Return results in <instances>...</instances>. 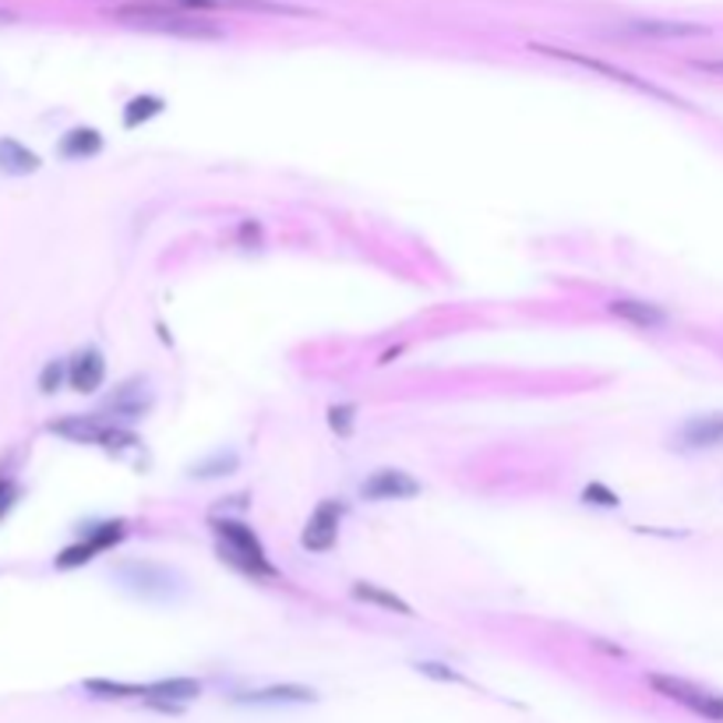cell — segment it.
<instances>
[{
  "label": "cell",
  "mask_w": 723,
  "mask_h": 723,
  "mask_svg": "<svg viewBox=\"0 0 723 723\" xmlns=\"http://www.w3.org/2000/svg\"><path fill=\"white\" fill-rule=\"evenodd\" d=\"M113 18L131 29L145 32H163V35H180V40H223L226 29L208 22L205 14L187 11L169 4V0H131V4L113 8Z\"/></svg>",
  "instance_id": "cell-1"
},
{
  "label": "cell",
  "mask_w": 723,
  "mask_h": 723,
  "mask_svg": "<svg viewBox=\"0 0 723 723\" xmlns=\"http://www.w3.org/2000/svg\"><path fill=\"white\" fill-rule=\"evenodd\" d=\"M213 533H216V555L226 565H234L237 572L251 579H279V568L265 555V547L251 526H244L237 519H213Z\"/></svg>",
  "instance_id": "cell-2"
},
{
  "label": "cell",
  "mask_w": 723,
  "mask_h": 723,
  "mask_svg": "<svg viewBox=\"0 0 723 723\" xmlns=\"http://www.w3.org/2000/svg\"><path fill=\"white\" fill-rule=\"evenodd\" d=\"M645 684H650L657 695L678 702V706H684L689 713H695L702 720H713V723H723V695L702 689V684L674 678V674H650V678H645Z\"/></svg>",
  "instance_id": "cell-3"
},
{
  "label": "cell",
  "mask_w": 723,
  "mask_h": 723,
  "mask_svg": "<svg viewBox=\"0 0 723 723\" xmlns=\"http://www.w3.org/2000/svg\"><path fill=\"white\" fill-rule=\"evenodd\" d=\"M50 434L68 437L74 445H103V448H131L138 437L131 431H121L117 424H106L100 416H61L50 424Z\"/></svg>",
  "instance_id": "cell-4"
},
{
  "label": "cell",
  "mask_w": 723,
  "mask_h": 723,
  "mask_svg": "<svg viewBox=\"0 0 723 723\" xmlns=\"http://www.w3.org/2000/svg\"><path fill=\"white\" fill-rule=\"evenodd\" d=\"M124 533H127V523H124V519L92 526V529L85 533V540L71 544V547L61 550V555H56V568H79V565L92 561V558L100 555V550H106V547H113V544H121Z\"/></svg>",
  "instance_id": "cell-5"
},
{
  "label": "cell",
  "mask_w": 723,
  "mask_h": 723,
  "mask_svg": "<svg viewBox=\"0 0 723 723\" xmlns=\"http://www.w3.org/2000/svg\"><path fill=\"white\" fill-rule=\"evenodd\" d=\"M342 502L339 498H326L318 508H314V516L308 519V526H303L300 533V547L303 550H314V555H321V550H332L335 540H339V519H342Z\"/></svg>",
  "instance_id": "cell-6"
},
{
  "label": "cell",
  "mask_w": 723,
  "mask_h": 723,
  "mask_svg": "<svg viewBox=\"0 0 723 723\" xmlns=\"http://www.w3.org/2000/svg\"><path fill=\"white\" fill-rule=\"evenodd\" d=\"M674 448L681 452H713L723 448V413H699L689 416L674 431Z\"/></svg>",
  "instance_id": "cell-7"
},
{
  "label": "cell",
  "mask_w": 723,
  "mask_h": 723,
  "mask_svg": "<svg viewBox=\"0 0 723 723\" xmlns=\"http://www.w3.org/2000/svg\"><path fill=\"white\" fill-rule=\"evenodd\" d=\"M618 32L636 35V40H699V35H710L706 25L674 22V18H628Z\"/></svg>",
  "instance_id": "cell-8"
},
{
  "label": "cell",
  "mask_w": 723,
  "mask_h": 723,
  "mask_svg": "<svg viewBox=\"0 0 723 723\" xmlns=\"http://www.w3.org/2000/svg\"><path fill=\"white\" fill-rule=\"evenodd\" d=\"M416 494H421V484L403 469H374L371 477L360 484V498H368V502H406V498H416Z\"/></svg>",
  "instance_id": "cell-9"
},
{
  "label": "cell",
  "mask_w": 723,
  "mask_h": 723,
  "mask_svg": "<svg viewBox=\"0 0 723 723\" xmlns=\"http://www.w3.org/2000/svg\"><path fill=\"white\" fill-rule=\"evenodd\" d=\"M169 4L198 11V14H205V11H251V14H290V18L308 14L303 8L279 4V0H169Z\"/></svg>",
  "instance_id": "cell-10"
},
{
  "label": "cell",
  "mask_w": 723,
  "mask_h": 723,
  "mask_svg": "<svg viewBox=\"0 0 723 723\" xmlns=\"http://www.w3.org/2000/svg\"><path fill=\"white\" fill-rule=\"evenodd\" d=\"M106 378V360L96 347H85L68 360V385L82 395H92L96 389H103Z\"/></svg>",
  "instance_id": "cell-11"
},
{
  "label": "cell",
  "mask_w": 723,
  "mask_h": 723,
  "mask_svg": "<svg viewBox=\"0 0 723 723\" xmlns=\"http://www.w3.org/2000/svg\"><path fill=\"white\" fill-rule=\"evenodd\" d=\"M533 50H537V53H550V56H561V61H572V64H579V68H589V71L603 74V79H614V82H624V85H632V89H642V92H653V96L671 100L668 92L653 89L650 82H642V79H636V74H628V71H621V68H614V64L597 61V56H586V53H576V50H558V47H533Z\"/></svg>",
  "instance_id": "cell-12"
},
{
  "label": "cell",
  "mask_w": 723,
  "mask_h": 723,
  "mask_svg": "<svg viewBox=\"0 0 723 723\" xmlns=\"http://www.w3.org/2000/svg\"><path fill=\"white\" fill-rule=\"evenodd\" d=\"M152 406V392L145 385V378H131V382H124L117 392H113L106 399V413L110 416H124V421H138L142 413H148Z\"/></svg>",
  "instance_id": "cell-13"
},
{
  "label": "cell",
  "mask_w": 723,
  "mask_h": 723,
  "mask_svg": "<svg viewBox=\"0 0 723 723\" xmlns=\"http://www.w3.org/2000/svg\"><path fill=\"white\" fill-rule=\"evenodd\" d=\"M611 314L628 321V326L636 329H645V332H657L668 326V311L660 308V303H650V300H611Z\"/></svg>",
  "instance_id": "cell-14"
},
{
  "label": "cell",
  "mask_w": 723,
  "mask_h": 723,
  "mask_svg": "<svg viewBox=\"0 0 723 723\" xmlns=\"http://www.w3.org/2000/svg\"><path fill=\"white\" fill-rule=\"evenodd\" d=\"M314 689L308 684H269V689L247 692L240 702H251V706H290V702H314Z\"/></svg>",
  "instance_id": "cell-15"
},
{
  "label": "cell",
  "mask_w": 723,
  "mask_h": 723,
  "mask_svg": "<svg viewBox=\"0 0 723 723\" xmlns=\"http://www.w3.org/2000/svg\"><path fill=\"white\" fill-rule=\"evenodd\" d=\"M43 166V159L35 156L32 148H25L22 142L14 138H0V174L8 177H29L35 169Z\"/></svg>",
  "instance_id": "cell-16"
},
{
  "label": "cell",
  "mask_w": 723,
  "mask_h": 723,
  "mask_svg": "<svg viewBox=\"0 0 723 723\" xmlns=\"http://www.w3.org/2000/svg\"><path fill=\"white\" fill-rule=\"evenodd\" d=\"M121 576L145 597H166L169 582H174V572H166L159 565H127Z\"/></svg>",
  "instance_id": "cell-17"
},
{
  "label": "cell",
  "mask_w": 723,
  "mask_h": 723,
  "mask_svg": "<svg viewBox=\"0 0 723 723\" xmlns=\"http://www.w3.org/2000/svg\"><path fill=\"white\" fill-rule=\"evenodd\" d=\"M56 152H61L64 159H92V156H100V152H103V135L96 127H74L61 138Z\"/></svg>",
  "instance_id": "cell-18"
},
{
  "label": "cell",
  "mask_w": 723,
  "mask_h": 723,
  "mask_svg": "<svg viewBox=\"0 0 723 723\" xmlns=\"http://www.w3.org/2000/svg\"><path fill=\"white\" fill-rule=\"evenodd\" d=\"M350 597L360 600V603L382 607V611H395V614H403V618H413V607H410L403 597L389 593L385 586H374V582H353V586H350Z\"/></svg>",
  "instance_id": "cell-19"
},
{
  "label": "cell",
  "mask_w": 723,
  "mask_h": 723,
  "mask_svg": "<svg viewBox=\"0 0 723 723\" xmlns=\"http://www.w3.org/2000/svg\"><path fill=\"white\" fill-rule=\"evenodd\" d=\"M202 695V681L195 678H166V681H152L145 684V699H163V702H192Z\"/></svg>",
  "instance_id": "cell-20"
},
{
  "label": "cell",
  "mask_w": 723,
  "mask_h": 723,
  "mask_svg": "<svg viewBox=\"0 0 723 723\" xmlns=\"http://www.w3.org/2000/svg\"><path fill=\"white\" fill-rule=\"evenodd\" d=\"M163 110H166V103L159 96H135L124 106V127H142L145 121L159 117Z\"/></svg>",
  "instance_id": "cell-21"
},
{
  "label": "cell",
  "mask_w": 723,
  "mask_h": 723,
  "mask_svg": "<svg viewBox=\"0 0 723 723\" xmlns=\"http://www.w3.org/2000/svg\"><path fill=\"white\" fill-rule=\"evenodd\" d=\"M85 692L103 695V699H145V684H127V681H85Z\"/></svg>",
  "instance_id": "cell-22"
},
{
  "label": "cell",
  "mask_w": 723,
  "mask_h": 723,
  "mask_svg": "<svg viewBox=\"0 0 723 723\" xmlns=\"http://www.w3.org/2000/svg\"><path fill=\"white\" fill-rule=\"evenodd\" d=\"M329 427H332L339 437H350L353 427H357V406H353V403H335V406H329Z\"/></svg>",
  "instance_id": "cell-23"
},
{
  "label": "cell",
  "mask_w": 723,
  "mask_h": 723,
  "mask_svg": "<svg viewBox=\"0 0 723 723\" xmlns=\"http://www.w3.org/2000/svg\"><path fill=\"white\" fill-rule=\"evenodd\" d=\"M234 469H237V455L234 452H226V455L219 452V455H213V459L195 469V477H202V481L205 477H226V473H234Z\"/></svg>",
  "instance_id": "cell-24"
},
{
  "label": "cell",
  "mask_w": 723,
  "mask_h": 723,
  "mask_svg": "<svg viewBox=\"0 0 723 723\" xmlns=\"http://www.w3.org/2000/svg\"><path fill=\"white\" fill-rule=\"evenodd\" d=\"M582 502H586V505H600V508H618V505H621L618 494H614L611 487L597 484V481L582 487Z\"/></svg>",
  "instance_id": "cell-25"
},
{
  "label": "cell",
  "mask_w": 723,
  "mask_h": 723,
  "mask_svg": "<svg viewBox=\"0 0 723 723\" xmlns=\"http://www.w3.org/2000/svg\"><path fill=\"white\" fill-rule=\"evenodd\" d=\"M64 382H68V364H64V360H53V364H47L43 374H40V389H43L47 395H53Z\"/></svg>",
  "instance_id": "cell-26"
},
{
  "label": "cell",
  "mask_w": 723,
  "mask_h": 723,
  "mask_svg": "<svg viewBox=\"0 0 723 723\" xmlns=\"http://www.w3.org/2000/svg\"><path fill=\"white\" fill-rule=\"evenodd\" d=\"M416 671L427 674V678H437V681H455V684H466V678L459 671L445 668V663H416Z\"/></svg>",
  "instance_id": "cell-27"
},
{
  "label": "cell",
  "mask_w": 723,
  "mask_h": 723,
  "mask_svg": "<svg viewBox=\"0 0 723 723\" xmlns=\"http://www.w3.org/2000/svg\"><path fill=\"white\" fill-rule=\"evenodd\" d=\"M14 505V487L8 484V481H0V516Z\"/></svg>",
  "instance_id": "cell-28"
},
{
  "label": "cell",
  "mask_w": 723,
  "mask_h": 723,
  "mask_svg": "<svg viewBox=\"0 0 723 723\" xmlns=\"http://www.w3.org/2000/svg\"><path fill=\"white\" fill-rule=\"evenodd\" d=\"M695 71H706V74H720L723 79V61H692Z\"/></svg>",
  "instance_id": "cell-29"
},
{
  "label": "cell",
  "mask_w": 723,
  "mask_h": 723,
  "mask_svg": "<svg viewBox=\"0 0 723 723\" xmlns=\"http://www.w3.org/2000/svg\"><path fill=\"white\" fill-rule=\"evenodd\" d=\"M0 22H11V14H8V11H0Z\"/></svg>",
  "instance_id": "cell-30"
}]
</instances>
